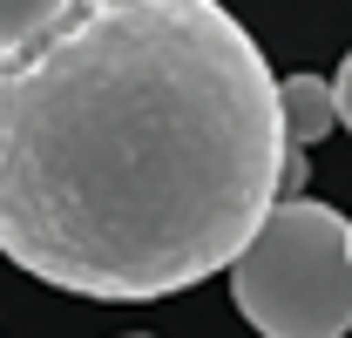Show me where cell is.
Returning <instances> with one entry per match:
<instances>
[{
    "label": "cell",
    "mask_w": 352,
    "mask_h": 338,
    "mask_svg": "<svg viewBox=\"0 0 352 338\" xmlns=\"http://www.w3.org/2000/svg\"><path fill=\"white\" fill-rule=\"evenodd\" d=\"M285 82L223 0H75L0 54V257L142 304L237 264L285 203Z\"/></svg>",
    "instance_id": "1"
},
{
    "label": "cell",
    "mask_w": 352,
    "mask_h": 338,
    "mask_svg": "<svg viewBox=\"0 0 352 338\" xmlns=\"http://www.w3.org/2000/svg\"><path fill=\"white\" fill-rule=\"evenodd\" d=\"M230 297L264 338H346L352 332V216L292 196L230 264Z\"/></svg>",
    "instance_id": "2"
},
{
    "label": "cell",
    "mask_w": 352,
    "mask_h": 338,
    "mask_svg": "<svg viewBox=\"0 0 352 338\" xmlns=\"http://www.w3.org/2000/svg\"><path fill=\"white\" fill-rule=\"evenodd\" d=\"M325 128H339V88L325 75H285V135H292V149L318 142Z\"/></svg>",
    "instance_id": "3"
},
{
    "label": "cell",
    "mask_w": 352,
    "mask_h": 338,
    "mask_svg": "<svg viewBox=\"0 0 352 338\" xmlns=\"http://www.w3.org/2000/svg\"><path fill=\"white\" fill-rule=\"evenodd\" d=\"M75 0H0V54H21V47H34L68 14Z\"/></svg>",
    "instance_id": "4"
},
{
    "label": "cell",
    "mask_w": 352,
    "mask_h": 338,
    "mask_svg": "<svg viewBox=\"0 0 352 338\" xmlns=\"http://www.w3.org/2000/svg\"><path fill=\"white\" fill-rule=\"evenodd\" d=\"M332 88H339V122L352 128V54L339 61V75H332Z\"/></svg>",
    "instance_id": "5"
},
{
    "label": "cell",
    "mask_w": 352,
    "mask_h": 338,
    "mask_svg": "<svg viewBox=\"0 0 352 338\" xmlns=\"http://www.w3.org/2000/svg\"><path fill=\"white\" fill-rule=\"evenodd\" d=\"M129 338H149V332H129Z\"/></svg>",
    "instance_id": "6"
}]
</instances>
